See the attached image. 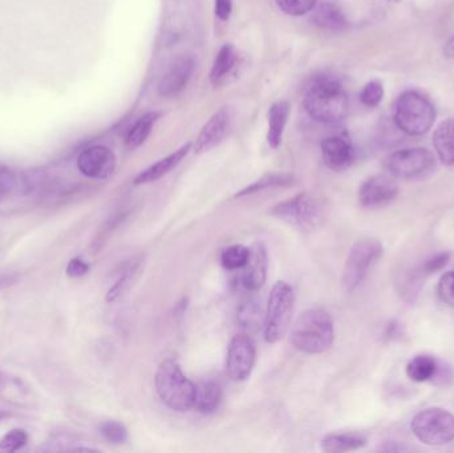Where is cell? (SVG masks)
<instances>
[{"mask_svg": "<svg viewBox=\"0 0 454 453\" xmlns=\"http://www.w3.org/2000/svg\"><path fill=\"white\" fill-rule=\"evenodd\" d=\"M335 340L333 319L322 308L304 311L294 324L291 343L296 350L309 355H317L330 350Z\"/></svg>", "mask_w": 454, "mask_h": 453, "instance_id": "2", "label": "cell"}, {"mask_svg": "<svg viewBox=\"0 0 454 453\" xmlns=\"http://www.w3.org/2000/svg\"><path fill=\"white\" fill-rule=\"evenodd\" d=\"M294 185V177L286 173H270V175L263 176L259 178L255 183L251 185L246 186L242 191L235 194V199L240 197L251 196V194L258 193V191H266L271 188H286V186Z\"/></svg>", "mask_w": 454, "mask_h": 453, "instance_id": "26", "label": "cell"}, {"mask_svg": "<svg viewBox=\"0 0 454 453\" xmlns=\"http://www.w3.org/2000/svg\"><path fill=\"white\" fill-rule=\"evenodd\" d=\"M307 113L319 122L340 121L348 111V98L343 85L333 77H320L312 82L304 98Z\"/></svg>", "mask_w": 454, "mask_h": 453, "instance_id": "3", "label": "cell"}, {"mask_svg": "<svg viewBox=\"0 0 454 453\" xmlns=\"http://www.w3.org/2000/svg\"><path fill=\"white\" fill-rule=\"evenodd\" d=\"M12 417H13L12 411H8V410L0 409V422H3V420L8 419V418H12Z\"/></svg>", "mask_w": 454, "mask_h": 453, "instance_id": "42", "label": "cell"}, {"mask_svg": "<svg viewBox=\"0 0 454 453\" xmlns=\"http://www.w3.org/2000/svg\"><path fill=\"white\" fill-rule=\"evenodd\" d=\"M434 167V154L426 148L402 149L392 153L387 160L389 175L404 180L428 175Z\"/></svg>", "mask_w": 454, "mask_h": 453, "instance_id": "9", "label": "cell"}, {"mask_svg": "<svg viewBox=\"0 0 454 453\" xmlns=\"http://www.w3.org/2000/svg\"><path fill=\"white\" fill-rule=\"evenodd\" d=\"M383 254V245L378 239L367 238L357 241L349 250L346 265H344V289L348 293L355 292Z\"/></svg>", "mask_w": 454, "mask_h": 453, "instance_id": "8", "label": "cell"}, {"mask_svg": "<svg viewBox=\"0 0 454 453\" xmlns=\"http://www.w3.org/2000/svg\"><path fill=\"white\" fill-rule=\"evenodd\" d=\"M250 249L243 245H231L226 247L221 254V263L226 270H242L248 261Z\"/></svg>", "mask_w": 454, "mask_h": 453, "instance_id": "29", "label": "cell"}, {"mask_svg": "<svg viewBox=\"0 0 454 453\" xmlns=\"http://www.w3.org/2000/svg\"><path fill=\"white\" fill-rule=\"evenodd\" d=\"M450 253H439V254L434 255V257L428 258L421 266L426 276H431V274L436 273V271L442 270L450 262Z\"/></svg>", "mask_w": 454, "mask_h": 453, "instance_id": "36", "label": "cell"}, {"mask_svg": "<svg viewBox=\"0 0 454 453\" xmlns=\"http://www.w3.org/2000/svg\"><path fill=\"white\" fill-rule=\"evenodd\" d=\"M231 125V113L229 108H221L215 112L209 121L204 125L196 143H194V153L204 154L212 151L215 146L220 145L221 141L225 138Z\"/></svg>", "mask_w": 454, "mask_h": 453, "instance_id": "14", "label": "cell"}, {"mask_svg": "<svg viewBox=\"0 0 454 453\" xmlns=\"http://www.w3.org/2000/svg\"><path fill=\"white\" fill-rule=\"evenodd\" d=\"M28 441V433L21 428H13L8 431L0 439V453H12L23 449Z\"/></svg>", "mask_w": 454, "mask_h": 453, "instance_id": "31", "label": "cell"}, {"mask_svg": "<svg viewBox=\"0 0 454 453\" xmlns=\"http://www.w3.org/2000/svg\"><path fill=\"white\" fill-rule=\"evenodd\" d=\"M18 175L7 167H0V202L12 197L19 191Z\"/></svg>", "mask_w": 454, "mask_h": 453, "instance_id": "32", "label": "cell"}, {"mask_svg": "<svg viewBox=\"0 0 454 453\" xmlns=\"http://www.w3.org/2000/svg\"><path fill=\"white\" fill-rule=\"evenodd\" d=\"M436 111L434 104L415 90L403 93L395 106V124L410 136H421L434 127Z\"/></svg>", "mask_w": 454, "mask_h": 453, "instance_id": "6", "label": "cell"}, {"mask_svg": "<svg viewBox=\"0 0 454 453\" xmlns=\"http://www.w3.org/2000/svg\"><path fill=\"white\" fill-rule=\"evenodd\" d=\"M367 444V438L362 433H330L322 441L325 452H351L363 449Z\"/></svg>", "mask_w": 454, "mask_h": 453, "instance_id": "24", "label": "cell"}, {"mask_svg": "<svg viewBox=\"0 0 454 453\" xmlns=\"http://www.w3.org/2000/svg\"><path fill=\"white\" fill-rule=\"evenodd\" d=\"M140 260H133L132 262L128 263L127 268L124 269L121 276L117 279L116 284L106 293V302H116L119 298L124 295V293L127 292L130 285H132L133 279H135L136 274H137L138 269H140Z\"/></svg>", "mask_w": 454, "mask_h": 453, "instance_id": "28", "label": "cell"}, {"mask_svg": "<svg viewBox=\"0 0 454 453\" xmlns=\"http://www.w3.org/2000/svg\"><path fill=\"white\" fill-rule=\"evenodd\" d=\"M437 292L445 305L454 308V271H448L442 277Z\"/></svg>", "mask_w": 454, "mask_h": 453, "instance_id": "35", "label": "cell"}, {"mask_svg": "<svg viewBox=\"0 0 454 453\" xmlns=\"http://www.w3.org/2000/svg\"><path fill=\"white\" fill-rule=\"evenodd\" d=\"M411 430L427 446H445L454 441V415L439 407L424 410L413 418Z\"/></svg>", "mask_w": 454, "mask_h": 453, "instance_id": "7", "label": "cell"}, {"mask_svg": "<svg viewBox=\"0 0 454 453\" xmlns=\"http://www.w3.org/2000/svg\"><path fill=\"white\" fill-rule=\"evenodd\" d=\"M18 282L19 276H16V274H4V276H0V290L12 286V285L18 284Z\"/></svg>", "mask_w": 454, "mask_h": 453, "instance_id": "39", "label": "cell"}, {"mask_svg": "<svg viewBox=\"0 0 454 453\" xmlns=\"http://www.w3.org/2000/svg\"><path fill=\"white\" fill-rule=\"evenodd\" d=\"M279 10L291 16H301L314 10L317 0H275Z\"/></svg>", "mask_w": 454, "mask_h": 453, "instance_id": "33", "label": "cell"}, {"mask_svg": "<svg viewBox=\"0 0 454 453\" xmlns=\"http://www.w3.org/2000/svg\"><path fill=\"white\" fill-rule=\"evenodd\" d=\"M191 149L192 144H185V145L177 149L175 153L169 154V156L165 157V159L160 160L156 164L151 165L148 169L141 172L140 175L135 178L133 184H135V185H145V184L154 183V181L165 177L168 173L172 172L173 169H176V168L181 164V161L188 156Z\"/></svg>", "mask_w": 454, "mask_h": 453, "instance_id": "17", "label": "cell"}, {"mask_svg": "<svg viewBox=\"0 0 454 453\" xmlns=\"http://www.w3.org/2000/svg\"><path fill=\"white\" fill-rule=\"evenodd\" d=\"M256 362V346L248 334H238L230 340L226 356V374L234 382L248 379Z\"/></svg>", "mask_w": 454, "mask_h": 453, "instance_id": "10", "label": "cell"}, {"mask_svg": "<svg viewBox=\"0 0 454 453\" xmlns=\"http://www.w3.org/2000/svg\"><path fill=\"white\" fill-rule=\"evenodd\" d=\"M117 160L111 149L103 145L90 146L77 157V168L82 175L92 180H106L114 175Z\"/></svg>", "mask_w": 454, "mask_h": 453, "instance_id": "12", "label": "cell"}, {"mask_svg": "<svg viewBox=\"0 0 454 453\" xmlns=\"http://www.w3.org/2000/svg\"><path fill=\"white\" fill-rule=\"evenodd\" d=\"M270 215L301 233L311 234L327 223L330 207L322 197L303 191L272 207Z\"/></svg>", "mask_w": 454, "mask_h": 453, "instance_id": "1", "label": "cell"}, {"mask_svg": "<svg viewBox=\"0 0 454 453\" xmlns=\"http://www.w3.org/2000/svg\"><path fill=\"white\" fill-rule=\"evenodd\" d=\"M232 11V0H215V13L221 20H229Z\"/></svg>", "mask_w": 454, "mask_h": 453, "instance_id": "38", "label": "cell"}, {"mask_svg": "<svg viewBox=\"0 0 454 453\" xmlns=\"http://www.w3.org/2000/svg\"><path fill=\"white\" fill-rule=\"evenodd\" d=\"M247 263L242 269L240 282L248 293H256L264 286L267 278V252L261 242L251 245Z\"/></svg>", "mask_w": 454, "mask_h": 453, "instance_id": "15", "label": "cell"}, {"mask_svg": "<svg viewBox=\"0 0 454 453\" xmlns=\"http://www.w3.org/2000/svg\"><path fill=\"white\" fill-rule=\"evenodd\" d=\"M88 271H90V265L82 258L76 257L69 261L66 273L69 278H82L85 274H88Z\"/></svg>", "mask_w": 454, "mask_h": 453, "instance_id": "37", "label": "cell"}, {"mask_svg": "<svg viewBox=\"0 0 454 453\" xmlns=\"http://www.w3.org/2000/svg\"><path fill=\"white\" fill-rule=\"evenodd\" d=\"M154 387L162 403L173 411L186 412L193 409L196 385L184 374L176 359L168 358L160 363Z\"/></svg>", "mask_w": 454, "mask_h": 453, "instance_id": "4", "label": "cell"}, {"mask_svg": "<svg viewBox=\"0 0 454 453\" xmlns=\"http://www.w3.org/2000/svg\"><path fill=\"white\" fill-rule=\"evenodd\" d=\"M240 64V55L237 48L232 44H225L221 48L213 64L212 72H210V82L213 85H221L226 82L227 77L231 76L232 72L238 68Z\"/></svg>", "mask_w": 454, "mask_h": 453, "instance_id": "18", "label": "cell"}, {"mask_svg": "<svg viewBox=\"0 0 454 453\" xmlns=\"http://www.w3.org/2000/svg\"><path fill=\"white\" fill-rule=\"evenodd\" d=\"M194 68H196V60L193 56L188 53L177 56L172 63L168 66L164 76L160 80L159 92L164 98H175L180 95L189 80L192 79Z\"/></svg>", "mask_w": 454, "mask_h": 453, "instance_id": "13", "label": "cell"}, {"mask_svg": "<svg viewBox=\"0 0 454 453\" xmlns=\"http://www.w3.org/2000/svg\"><path fill=\"white\" fill-rule=\"evenodd\" d=\"M322 153L325 165L335 172L348 169L355 161V151L351 141L340 135L325 138L322 143Z\"/></svg>", "mask_w": 454, "mask_h": 453, "instance_id": "16", "label": "cell"}, {"mask_svg": "<svg viewBox=\"0 0 454 453\" xmlns=\"http://www.w3.org/2000/svg\"><path fill=\"white\" fill-rule=\"evenodd\" d=\"M295 305L293 286L279 281L272 286L264 310L263 334L267 343H278L287 334Z\"/></svg>", "mask_w": 454, "mask_h": 453, "instance_id": "5", "label": "cell"}, {"mask_svg": "<svg viewBox=\"0 0 454 453\" xmlns=\"http://www.w3.org/2000/svg\"><path fill=\"white\" fill-rule=\"evenodd\" d=\"M159 116L160 114L157 112H149V113L144 114L136 121L132 129L128 133L127 138H125V144H127L128 148H138V146L145 143L146 138L149 137L152 129H153L154 124L159 120Z\"/></svg>", "mask_w": 454, "mask_h": 453, "instance_id": "27", "label": "cell"}, {"mask_svg": "<svg viewBox=\"0 0 454 453\" xmlns=\"http://www.w3.org/2000/svg\"><path fill=\"white\" fill-rule=\"evenodd\" d=\"M288 113H290V105H288L287 101H279L270 108L267 141H269L271 148L277 149L282 143Z\"/></svg>", "mask_w": 454, "mask_h": 453, "instance_id": "23", "label": "cell"}, {"mask_svg": "<svg viewBox=\"0 0 454 453\" xmlns=\"http://www.w3.org/2000/svg\"><path fill=\"white\" fill-rule=\"evenodd\" d=\"M440 363L431 355H418L411 359L407 364V377L416 383L429 382L436 379Z\"/></svg>", "mask_w": 454, "mask_h": 453, "instance_id": "25", "label": "cell"}, {"mask_svg": "<svg viewBox=\"0 0 454 453\" xmlns=\"http://www.w3.org/2000/svg\"><path fill=\"white\" fill-rule=\"evenodd\" d=\"M221 399H223V388L220 383L207 380L196 386L193 409L201 414H212L220 406Z\"/></svg>", "mask_w": 454, "mask_h": 453, "instance_id": "21", "label": "cell"}, {"mask_svg": "<svg viewBox=\"0 0 454 453\" xmlns=\"http://www.w3.org/2000/svg\"><path fill=\"white\" fill-rule=\"evenodd\" d=\"M237 321L243 330L248 332H258L264 324V310L261 301L253 295L246 297L238 306Z\"/></svg>", "mask_w": 454, "mask_h": 453, "instance_id": "19", "label": "cell"}, {"mask_svg": "<svg viewBox=\"0 0 454 453\" xmlns=\"http://www.w3.org/2000/svg\"><path fill=\"white\" fill-rule=\"evenodd\" d=\"M434 145L440 161L448 167L454 165V120L448 119L437 125Z\"/></svg>", "mask_w": 454, "mask_h": 453, "instance_id": "20", "label": "cell"}, {"mask_svg": "<svg viewBox=\"0 0 454 453\" xmlns=\"http://www.w3.org/2000/svg\"><path fill=\"white\" fill-rule=\"evenodd\" d=\"M388 2H392V3H399V2H402V0H388Z\"/></svg>", "mask_w": 454, "mask_h": 453, "instance_id": "43", "label": "cell"}, {"mask_svg": "<svg viewBox=\"0 0 454 453\" xmlns=\"http://www.w3.org/2000/svg\"><path fill=\"white\" fill-rule=\"evenodd\" d=\"M312 19L317 27L328 29V31H339L347 26V19L343 11L333 2L322 3L317 7L315 5Z\"/></svg>", "mask_w": 454, "mask_h": 453, "instance_id": "22", "label": "cell"}, {"mask_svg": "<svg viewBox=\"0 0 454 453\" xmlns=\"http://www.w3.org/2000/svg\"><path fill=\"white\" fill-rule=\"evenodd\" d=\"M384 98V87L379 80L367 82L360 92V100L365 106H378Z\"/></svg>", "mask_w": 454, "mask_h": 453, "instance_id": "34", "label": "cell"}, {"mask_svg": "<svg viewBox=\"0 0 454 453\" xmlns=\"http://www.w3.org/2000/svg\"><path fill=\"white\" fill-rule=\"evenodd\" d=\"M444 53L448 58H454V36L445 45Z\"/></svg>", "mask_w": 454, "mask_h": 453, "instance_id": "40", "label": "cell"}, {"mask_svg": "<svg viewBox=\"0 0 454 453\" xmlns=\"http://www.w3.org/2000/svg\"><path fill=\"white\" fill-rule=\"evenodd\" d=\"M100 433L108 443L120 446L128 441V430L122 423L106 420L100 426Z\"/></svg>", "mask_w": 454, "mask_h": 453, "instance_id": "30", "label": "cell"}, {"mask_svg": "<svg viewBox=\"0 0 454 453\" xmlns=\"http://www.w3.org/2000/svg\"><path fill=\"white\" fill-rule=\"evenodd\" d=\"M8 383H10V379H8V378L5 377V375L3 374L2 371H0V394H2L3 391H5V388H7Z\"/></svg>", "mask_w": 454, "mask_h": 453, "instance_id": "41", "label": "cell"}, {"mask_svg": "<svg viewBox=\"0 0 454 453\" xmlns=\"http://www.w3.org/2000/svg\"><path fill=\"white\" fill-rule=\"evenodd\" d=\"M399 196V184L394 176L379 175L365 180L359 189V201L368 209L387 207Z\"/></svg>", "mask_w": 454, "mask_h": 453, "instance_id": "11", "label": "cell"}]
</instances>
